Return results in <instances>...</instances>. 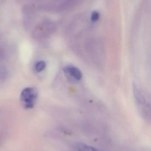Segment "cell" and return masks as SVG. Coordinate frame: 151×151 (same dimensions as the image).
<instances>
[{
    "label": "cell",
    "mask_w": 151,
    "mask_h": 151,
    "mask_svg": "<svg viewBox=\"0 0 151 151\" xmlns=\"http://www.w3.org/2000/svg\"><path fill=\"white\" fill-rule=\"evenodd\" d=\"M37 89L27 87L22 90L20 94V101L22 106L25 109L33 108L38 97Z\"/></svg>",
    "instance_id": "obj_1"
},
{
    "label": "cell",
    "mask_w": 151,
    "mask_h": 151,
    "mask_svg": "<svg viewBox=\"0 0 151 151\" xmlns=\"http://www.w3.org/2000/svg\"><path fill=\"white\" fill-rule=\"evenodd\" d=\"M64 71L69 73L76 80H80L82 78V73L78 68L73 66H68L64 69Z\"/></svg>",
    "instance_id": "obj_2"
},
{
    "label": "cell",
    "mask_w": 151,
    "mask_h": 151,
    "mask_svg": "<svg viewBox=\"0 0 151 151\" xmlns=\"http://www.w3.org/2000/svg\"><path fill=\"white\" fill-rule=\"evenodd\" d=\"M75 148L78 151H98L95 148L82 143H77Z\"/></svg>",
    "instance_id": "obj_3"
},
{
    "label": "cell",
    "mask_w": 151,
    "mask_h": 151,
    "mask_svg": "<svg viewBox=\"0 0 151 151\" xmlns=\"http://www.w3.org/2000/svg\"><path fill=\"white\" fill-rule=\"evenodd\" d=\"M46 67V63L43 61H40L36 63L35 65V70L37 72L42 71Z\"/></svg>",
    "instance_id": "obj_4"
},
{
    "label": "cell",
    "mask_w": 151,
    "mask_h": 151,
    "mask_svg": "<svg viewBox=\"0 0 151 151\" xmlns=\"http://www.w3.org/2000/svg\"><path fill=\"white\" fill-rule=\"evenodd\" d=\"M99 14L98 12H94L92 15V20L93 21H96L98 19Z\"/></svg>",
    "instance_id": "obj_5"
}]
</instances>
